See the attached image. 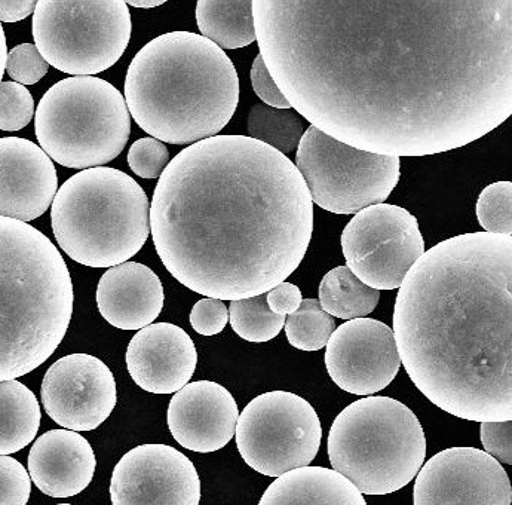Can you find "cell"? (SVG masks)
Masks as SVG:
<instances>
[{
  "mask_svg": "<svg viewBox=\"0 0 512 505\" xmlns=\"http://www.w3.org/2000/svg\"><path fill=\"white\" fill-rule=\"evenodd\" d=\"M112 505H199L195 465L173 446L150 443L131 449L110 480Z\"/></svg>",
  "mask_w": 512,
  "mask_h": 505,
  "instance_id": "obj_15",
  "label": "cell"
},
{
  "mask_svg": "<svg viewBox=\"0 0 512 505\" xmlns=\"http://www.w3.org/2000/svg\"><path fill=\"white\" fill-rule=\"evenodd\" d=\"M239 410L225 387L211 381L187 384L168 406V428L187 451L211 454L235 436Z\"/></svg>",
  "mask_w": 512,
  "mask_h": 505,
  "instance_id": "obj_17",
  "label": "cell"
},
{
  "mask_svg": "<svg viewBox=\"0 0 512 505\" xmlns=\"http://www.w3.org/2000/svg\"><path fill=\"white\" fill-rule=\"evenodd\" d=\"M229 320L233 332L248 342H269L284 329L285 315L271 311L265 295L232 301L229 306Z\"/></svg>",
  "mask_w": 512,
  "mask_h": 505,
  "instance_id": "obj_27",
  "label": "cell"
},
{
  "mask_svg": "<svg viewBox=\"0 0 512 505\" xmlns=\"http://www.w3.org/2000/svg\"><path fill=\"white\" fill-rule=\"evenodd\" d=\"M125 103L149 137L195 145L231 122L239 103L238 73L226 52L204 36L165 33L131 61Z\"/></svg>",
  "mask_w": 512,
  "mask_h": 505,
  "instance_id": "obj_4",
  "label": "cell"
},
{
  "mask_svg": "<svg viewBox=\"0 0 512 505\" xmlns=\"http://www.w3.org/2000/svg\"><path fill=\"white\" fill-rule=\"evenodd\" d=\"M57 505H73V504H57Z\"/></svg>",
  "mask_w": 512,
  "mask_h": 505,
  "instance_id": "obj_41",
  "label": "cell"
},
{
  "mask_svg": "<svg viewBox=\"0 0 512 505\" xmlns=\"http://www.w3.org/2000/svg\"><path fill=\"white\" fill-rule=\"evenodd\" d=\"M149 213V198L133 177L115 168H90L58 189L52 231L70 259L90 268H113L143 249Z\"/></svg>",
  "mask_w": 512,
  "mask_h": 505,
  "instance_id": "obj_6",
  "label": "cell"
},
{
  "mask_svg": "<svg viewBox=\"0 0 512 505\" xmlns=\"http://www.w3.org/2000/svg\"><path fill=\"white\" fill-rule=\"evenodd\" d=\"M379 299L380 292L361 283L348 266H337L321 281L318 302L331 317L351 321L372 314Z\"/></svg>",
  "mask_w": 512,
  "mask_h": 505,
  "instance_id": "obj_25",
  "label": "cell"
},
{
  "mask_svg": "<svg viewBox=\"0 0 512 505\" xmlns=\"http://www.w3.org/2000/svg\"><path fill=\"white\" fill-rule=\"evenodd\" d=\"M35 130L52 161L84 171L121 155L130 140L131 115L112 84L94 76H73L42 97Z\"/></svg>",
  "mask_w": 512,
  "mask_h": 505,
  "instance_id": "obj_8",
  "label": "cell"
},
{
  "mask_svg": "<svg viewBox=\"0 0 512 505\" xmlns=\"http://www.w3.org/2000/svg\"><path fill=\"white\" fill-rule=\"evenodd\" d=\"M49 70V64L42 57L36 45L21 44L12 48L6 57V72L20 85L38 84Z\"/></svg>",
  "mask_w": 512,
  "mask_h": 505,
  "instance_id": "obj_32",
  "label": "cell"
},
{
  "mask_svg": "<svg viewBox=\"0 0 512 505\" xmlns=\"http://www.w3.org/2000/svg\"><path fill=\"white\" fill-rule=\"evenodd\" d=\"M326 367L346 393L372 396L385 390L401 367L394 332L373 318L346 321L328 339Z\"/></svg>",
  "mask_w": 512,
  "mask_h": 505,
  "instance_id": "obj_16",
  "label": "cell"
},
{
  "mask_svg": "<svg viewBox=\"0 0 512 505\" xmlns=\"http://www.w3.org/2000/svg\"><path fill=\"white\" fill-rule=\"evenodd\" d=\"M512 235H458L401 284L394 338L407 375L444 412L512 419Z\"/></svg>",
  "mask_w": 512,
  "mask_h": 505,
  "instance_id": "obj_3",
  "label": "cell"
},
{
  "mask_svg": "<svg viewBox=\"0 0 512 505\" xmlns=\"http://www.w3.org/2000/svg\"><path fill=\"white\" fill-rule=\"evenodd\" d=\"M285 335L291 347L302 351H320L336 330V321L317 299H303L296 312L285 320Z\"/></svg>",
  "mask_w": 512,
  "mask_h": 505,
  "instance_id": "obj_28",
  "label": "cell"
},
{
  "mask_svg": "<svg viewBox=\"0 0 512 505\" xmlns=\"http://www.w3.org/2000/svg\"><path fill=\"white\" fill-rule=\"evenodd\" d=\"M36 0H0V23H17L35 12Z\"/></svg>",
  "mask_w": 512,
  "mask_h": 505,
  "instance_id": "obj_38",
  "label": "cell"
},
{
  "mask_svg": "<svg viewBox=\"0 0 512 505\" xmlns=\"http://www.w3.org/2000/svg\"><path fill=\"white\" fill-rule=\"evenodd\" d=\"M328 458L333 470L361 494H394L418 476L426 437L406 404L391 397H364L334 419Z\"/></svg>",
  "mask_w": 512,
  "mask_h": 505,
  "instance_id": "obj_7",
  "label": "cell"
},
{
  "mask_svg": "<svg viewBox=\"0 0 512 505\" xmlns=\"http://www.w3.org/2000/svg\"><path fill=\"white\" fill-rule=\"evenodd\" d=\"M199 32L220 50H238L256 42L253 0H199Z\"/></svg>",
  "mask_w": 512,
  "mask_h": 505,
  "instance_id": "obj_23",
  "label": "cell"
},
{
  "mask_svg": "<svg viewBox=\"0 0 512 505\" xmlns=\"http://www.w3.org/2000/svg\"><path fill=\"white\" fill-rule=\"evenodd\" d=\"M156 253L180 284L219 301L265 295L302 263L314 202L294 162L245 136L190 145L150 205Z\"/></svg>",
  "mask_w": 512,
  "mask_h": 505,
  "instance_id": "obj_2",
  "label": "cell"
},
{
  "mask_svg": "<svg viewBox=\"0 0 512 505\" xmlns=\"http://www.w3.org/2000/svg\"><path fill=\"white\" fill-rule=\"evenodd\" d=\"M35 116V100L23 85L17 82L0 84V130L20 131Z\"/></svg>",
  "mask_w": 512,
  "mask_h": 505,
  "instance_id": "obj_30",
  "label": "cell"
},
{
  "mask_svg": "<svg viewBox=\"0 0 512 505\" xmlns=\"http://www.w3.org/2000/svg\"><path fill=\"white\" fill-rule=\"evenodd\" d=\"M57 192V170L41 146L18 137L0 139V217L32 222Z\"/></svg>",
  "mask_w": 512,
  "mask_h": 505,
  "instance_id": "obj_18",
  "label": "cell"
},
{
  "mask_svg": "<svg viewBox=\"0 0 512 505\" xmlns=\"http://www.w3.org/2000/svg\"><path fill=\"white\" fill-rule=\"evenodd\" d=\"M73 301L69 268L47 235L0 217V382L33 372L55 353Z\"/></svg>",
  "mask_w": 512,
  "mask_h": 505,
  "instance_id": "obj_5",
  "label": "cell"
},
{
  "mask_svg": "<svg viewBox=\"0 0 512 505\" xmlns=\"http://www.w3.org/2000/svg\"><path fill=\"white\" fill-rule=\"evenodd\" d=\"M193 330L202 336L219 335L229 321V309L219 299L205 298L193 305L190 312Z\"/></svg>",
  "mask_w": 512,
  "mask_h": 505,
  "instance_id": "obj_34",
  "label": "cell"
},
{
  "mask_svg": "<svg viewBox=\"0 0 512 505\" xmlns=\"http://www.w3.org/2000/svg\"><path fill=\"white\" fill-rule=\"evenodd\" d=\"M481 443L487 454L502 464H512V419L502 422H481Z\"/></svg>",
  "mask_w": 512,
  "mask_h": 505,
  "instance_id": "obj_35",
  "label": "cell"
},
{
  "mask_svg": "<svg viewBox=\"0 0 512 505\" xmlns=\"http://www.w3.org/2000/svg\"><path fill=\"white\" fill-rule=\"evenodd\" d=\"M342 252L352 274L370 289H400L425 253L419 222L406 208L377 204L358 211L342 234Z\"/></svg>",
  "mask_w": 512,
  "mask_h": 505,
  "instance_id": "obj_12",
  "label": "cell"
},
{
  "mask_svg": "<svg viewBox=\"0 0 512 505\" xmlns=\"http://www.w3.org/2000/svg\"><path fill=\"white\" fill-rule=\"evenodd\" d=\"M260 55L312 127L426 156L512 115V0H253Z\"/></svg>",
  "mask_w": 512,
  "mask_h": 505,
  "instance_id": "obj_1",
  "label": "cell"
},
{
  "mask_svg": "<svg viewBox=\"0 0 512 505\" xmlns=\"http://www.w3.org/2000/svg\"><path fill=\"white\" fill-rule=\"evenodd\" d=\"M259 505H367L348 479L324 467H302L277 477Z\"/></svg>",
  "mask_w": 512,
  "mask_h": 505,
  "instance_id": "obj_22",
  "label": "cell"
},
{
  "mask_svg": "<svg viewBox=\"0 0 512 505\" xmlns=\"http://www.w3.org/2000/svg\"><path fill=\"white\" fill-rule=\"evenodd\" d=\"M32 479L20 461L0 455V505H27Z\"/></svg>",
  "mask_w": 512,
  "mask_h": 505,
  "instance_id": "obj_33",
  "label": "cell"
},
{
  "mask_svg": "<svg viewBox=\"0 0 512 505\" xmlns=\"http://www.w3.org/2000/svg\"><path fill=\"white\" fill-rule=\"evenodd\" d=\"M477 219L484 232L512 235V183L487 186L477 201Z\"/></svg>",
  "mask_w": 512,
  "mask_h": 505,
  "instance_id": "obj_29",
  "label": "cell"
},
{
  "mask_svg": "<svg viewBox=\"0 0 512 505\" xmlns=\"http://www.w3.org/2000/svg\"><path fill=\"white\" fill-rule=\"evenodd\" d=\"M127 369L141 390L174 394L189 384L198 363L192 338L171 323H156L139 330L128 345Z\"/></svg>",
  "mask_w": 512,
  "mask_h": 505,
  "instance_id": "obj_19",
  "label": "cell"
},
{
  "mask_svg": "<svg viewBox=\"0 0 512 505\" xmlns=\"http://www.w3.org/2000/svg\"><path fill=\"white\" fill-rule=\"evenodd\" d=\"M41 397L49 418L76 433L100 427L118 402L112 370L90 354L55 361L45 373Z\"/></svg>",
  "mask_w": 512,
  "mask_h": 505,
  "instance_id": "obj_14",
  "label": "cell"
},
{
  "mask_svg": "<svg viewBox=\"0 0 512 505\" xmlns=\"http://www.w3.org/2000/svg\"><path fill=\"white\" fill-rule=\"evenodd\" d=\"M236 448L254 471L280 477L308 467L320 451L323 427L297 394L271 391L251 400L236 422Z\"/></svg>",
  "mask_w": 512,
  "mask_h": 505,
  "instance_id": "obj_11",
  "label": "cell"
},
{
  "mask_svg": "<svg viewBox=\"0 0 512 505\" xmlns=\"http://www.w3.org/2000/svg\"><path fill=\"white\" fill-rule=\"evenodd\" d=\"M168 164L167 146L153 137L137 140L128 152V165L141 179H159Z\"/></svg>",
  "mask_w": 512,
  "mask_h": 505,
  "instance_id": "obj_31",
  "label": "cell"
},
{
  "mask_svg": "<svg viewBox=\"0 0 512 505\" xmlns=\"http://www.w3.org/2000/svg\"><path fill=\"white\" fill-rule=\"evenodd\" d=\"M128 6H136V8H156V6L164 5L165 0H128Z\"/></svg>",
  "mask_w": 512,
  "mask_h": 505,
  "instance_id": "obj_40",
  "label": "cell"
},
{
  "mask_svg": "<svg viewBox=\"0 0 512 505\" xmlns=\"http://www.w3.org/2000/svg\"><path fill=\"white\" fill-rule=\"evenodd\" d=\"M305 131V119L294 109H274L262 103L248 113L251 139L271 146L282 155H290L299 148Z\"/></svg>",
  "mask_w": 512,
  "mask_h": 505,
  "instance_id": "obj_26",
  "label": "cell"
},
{
  "mask_svg": "<svg viewBox=\"0 0 512 505\" xmlns=\"http://www.w3.org/2000/svg\"><path fill=\"white\" fill-rule=\"evenodd\" d=\"M251 84H253L254 93L266 106L274 109H291V104L282 96L280 88L272 79L260 54L254 58L253 67H251Z\"/></svg>",
  "mask_w": 512,
  "mask_h": 505,
  "instance_id": "obj_36",
  "label": "cell"
},
{
  "mask_svg": "<svg viewBox=\"0 0 512 505\" xmlns=\"http://www.w3.org/2000/svg\"><path fill=\"white\" fill-rule=\"evenodd\" d=\"M164 287L158 275L137 262L107 269L97 287L98 311L116 329L141 330L153 324L164 308Z\"/></svg>",
  "mask_w": 512,
  "mask_h": 505,
  "instance_id": "obj_21",
  "label": "cell"
},
{
  "mask_svg": "<svg viewBox=\"0 0 512 505\" xmlns=\"http://www.w3.org/2000/svg\"><path fill=\"white\" fill-rule=\"evenodd\" d=\"M266 301H268L269 308L275 314L290 315L299 309L303 298L299 287L284 281V283L278 284L277 287L266 293Z\"/></svg>",
  "mask_w": 512,
  "mask_h": 505,
  "instance_id": "obj_37",
  "label": "cell"
},
{
  "mask_svg": "<svg viewBox=\"0 0 512 505\" xmlns=\"http://www.w3.org/2000/svg\"><path fill=\"white\" fill-rule=\"evenodd\" d=\"M6 57H8V50H6L5 32L0 24V84H2L3 73L6 70Z\"/></svg>",
  "mask_w": 512,
  "mask_h": 505,
  "instance_id": "obj_39",
  "label": "cell"
},
{
  "mask_svg": "<svg viewBox=\"0 0 512 505\" xmlns=\"http://www.w3.org/2000/svg\"><path fill=\"white\" fill-rule=\"evenodd\" d=\"M41 406L32 390L14 381L0 382V455L23 451L41 427Z\"/></svg>",
  "mask_w": 512,
  "mask_h": 505,
  "instance_id": "obj_24",
  "label": "cell"
},
{
  "mask_svg": "<svg viewBox=\"0 0 512 505\" xmlns=\"http://www.w3.org/2000/svg\"><path fill=\"white\" fill-rule=\"evenodd\" d=\"M133 23L124 0H39L33 38L48 64L73 76H93L115 66Z\"/></svg>",
  "mask_w": 512,
  "mask_h": 505,
  "instance_id": "obj_9",
  "label": "cell"
},
{
  "mask_svg": "<svg viewBox=\"0 0 512 505\" xmlns=\"http://www.w3.org/2000/svg\"><path fill=\"white\" fill-rule=\"evenodd\" d=\"M95 467L93 446L76 431H48L30 449V479L51 498L81 494L93 482Z\"/></svg>",
  "mask_w": 512,
  "mask_h": 505,
  "instance_id": "obj_20",
  "label": "cell"
},
{
  "mask_svg": "<svg viewBox=\"0 0 512 505\" xmlns=\"http://www.w3.org/2000/svg\"><path fill=\"white\" fill-rule=\"evenodd\" d=\"M294 165L312 202L334 214H357L385 204L400 182L397 156L358 151L312 125L300 140Z\"/></svg>",
  "mask_w": 512,
  "mask_h": 505,
  "instance_id": "obj_10",
  "label": "cell"
},
{
  "mask_svg": "<svg viewBox=\"0 0 512 505\" xmlns=\"http://www.w3.org/2000/svg\"><path fill=\"white\" fill-rule=\"evenodd\" d=\"M510 477L487 452L452 448L420 468L413 488L415 505H511Z\"/></svg>",
  "mask_w": 512,
  "mask_h": 505,
  "instance_id": "obj_13",
  "label": "cell"
}]
</instances>
